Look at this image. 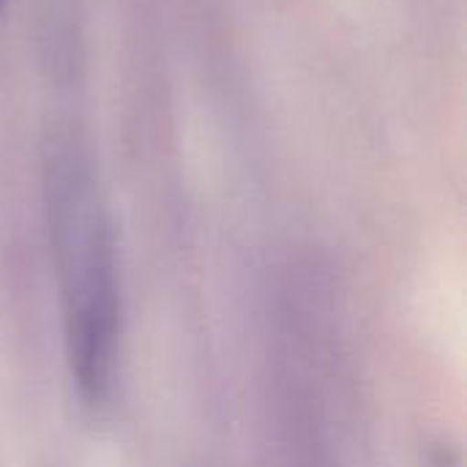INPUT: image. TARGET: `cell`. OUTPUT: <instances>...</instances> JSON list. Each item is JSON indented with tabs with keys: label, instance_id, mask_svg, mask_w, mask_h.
<instances>
[{
	"label": "cell",
	"instance_id": "1",
	"mask_svg": "<svg viewBox=\"0 0 467 467\" xmlns=\"http://www.w3.org/2000/svg\"><path fill=\"white\" fill-rule=\"evenodd\" d=\"M44 175L66 296L71 369L82 394L99 400L109 383L118 323L112 224L93 161L77 140L52 142Z\"/></svg>",
	"mask_w": 467,
	"mask_h": 467
},
{
	"label": "cell",
	"instance_id": "2",
	"mask_svg": "<svg viewBox=\"0 0 467 467\" xmlns=\"http://www.w3.org/2000/svg\"><path fill=\"white\" fill-rule=\"evenodd\" d=\"M0 5H3V0H0Z\"/></svg>",
	"mask_w": 467,
	"mask_h": 467
}]
</instances>
